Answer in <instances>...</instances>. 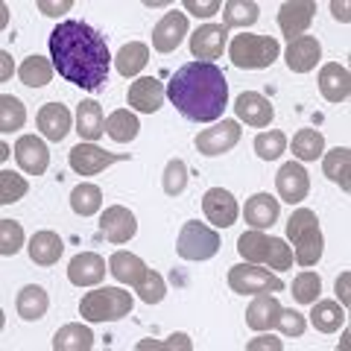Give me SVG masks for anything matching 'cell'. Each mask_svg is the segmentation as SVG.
<instances>
[{
    "instance_id": "836d02e7",
    "label": "cell",
    "mask_w": 351,
    "mask_h": 351,
    "mask_svg": "<svg viewBox=\"0 0 351 351\" xmlns=\"http://www.w3.org/2000/svg\"><path fill=\"white\" fill-rule=\"evenodd\" d=\"M138 117L129 112V108H117V112H112L106 117V132H108V138L117 141V144H129V141H135L138 138Z\"/></svg>"
},
{
    "instance_id": "d6986e66",
    "label": "cell",
    "mask_w": 351,
    "mask_h": 351,
    "mask_svg": "<svg viewBox=\"0 0 351 351\" xmlns=\"http://www.w3.org/2000/svg\"><path fill=\"white\" fill-rule=\"evenodd\" d=\"M184 36H188V18L182 12H167L152 29V47L158 53H173Z\"/></svg>"
},
{
    "instance_id": "f907efd6",
    "label": "cell",
    "mask_w": 351,
    "mask_h": 351,
    "mask_svg": "<svg viewBox=\"0 0 351 351\" xmlns=\"http://www.w3.org/2000/svg\"><path fill=\"white\" fill-rule=\"evenodd\" d=\"M331 12H334L337 21H343V24H348V21H351V15H348V3H339V0H334V3H331Z\"/></svg>"
},
{
    "instance_id": "9c48e42d",
    "label": "cell",
    "mask_w": 351,
    "mask_h": 351,
    "mask_svg": "<svg viewBox=\"0 0 351 351\" xmlns=\"http://www.w3.org/2000/svg\"><path fill=\"white\" fill-rule=\"evenodd\" d=\"M68 161H71L73 173L97 176V173H103L106 167H112V164H117V161H129V156H123V152H106V149L94 147V144H76L71 149Z\"/></svg>"
},
{
    "instance_id": "681fc988",
    "label": "cell",
    "mask_w": 351,
    "mask_h": 351,
    "mask_svg": "<svg viewBox=\"0 0 351 351\" xmlns=\"http://www.w3.org/2000/svg\"><path fill=\"white\" fill-rule=\"evenodd\" d=\"M258 348H281V343H278V339L276 337H258V339H252V343H249V351H258Z\"/></svg>"
},
{
    "instance_id": "5bb4252c",
    "label": "cell",
    "mask_w": 351,
    "mask_h": 351,
    "mask_svg": "<svg viewBox=\"0 0 351 351\" xmlns=\"http://www.w3.org/2000/svg\"><path fill=\"white\" fill-rule=\"evenodd\" d=\"M226 38H228V29L223 24H205V27H199L191 36L193 59H199V62L219 59V56H223V50H226Z\"/></svg>"
},
{
    "instance_id": "6da1fadb",
    "label": "cell",
    "mask_w": 351,
    "mask_h": 351,
    "mask_svg": "<svg viewBox=\"0 0 351 351\" xmlns=\"http://www.w3.org/2000/svg\"><path fill=\"white\" fill-rule=\"evenodd\" d=\"M50 59L62 80L80 85L85 91H100L108 80V53L106 38L85 21H62L50 32Z\"/></svg>"
},
{
    "instance_id": "8d00e7d4",
    "label": "cell",
    "mask_w": 351,
    "mask_h": 351,
    "mask_svg": "<svg viewBox=\"0 0 351 351\" xmlns=\"http://www.w3.org/2000/svg\"><path fill=\"white\" fill-rule=\"evenodd\" d=\"M325 152V138L319 129H302L293 138V156L299 161H316Z\"/></svg>"
},
{
    "instance_id": "db71d44e",
    "label": "cell",
    "mask_w": 351,
    "mask_h": 351,
    "mask_svg": "<svg viewBox=\"0 0 351 351\" xmlns=\"http://www.w3.org/2000/svg\"><path fill=\"white\" fill-rule=\"evenodd\" d=\"M0 59H3V80H9V73H12V59H9V53H0Z\"/></svg>"
},
{
    "instance_id": "f5cc1de1",
    "label": "cell",
    "mask_w": 351,
    "mask_h": 351,
    "mask_svg": "<svg viewBox=\"0 0 351 351\" xmlns=\"http://www.w3.org/2000/svg\"><path fill=\"white\" fill-rule=\"evenodd\" d=\"M41 9H44L47 15H62L64 9H71V3H59V6H53V3H41Z\"/></svg>"
},
{
    "instance_id": "d590c367",
    "label": "cell",
    "mask_w": 351,
    "mask_h": 351,
    "mask_svg": "<svg viewBox=\"0 0 351 351\" xmlns=\"http://www.w3.org/2000/svg\"><path fill=\"white\" fill-rule=\"evenodd\" d=\"M71 208L80 217H91V214H97L103 208V191L97 188V184H88V182H82V184H76V188L71 191Z\"/></svg>"
},
{
    "instance_id": "ee69618b",
    "label": "cell",
    "mask_w": 351,
    "mask_h": 351,
    "mask_svg": "<svg viewBox=\"0 0 351 351\" xmlns=\"http://www.w3.org/2000/svg\"><path fill=\"white\" fill-rule=\"evenodd\" d=\"M27 191H29V184L24 176L9 173V170L0 173V205H12L18 199H24Z\"/></svg>"
},
{
    "instance_id": "5b68a950",
    "label": "cell",
    "mask_w": 351,
    "mask_h": 351,
    "mask_svg": "<svg viewBox=\"0 0 351 351\" xmlns=\"http://www.w3.org/2000/svg\"><path fill=\"white\" fill-rule=\"evenodd\" d=\"M132 311V293L120 287H100L85 293L80 302V316L88 322H117Z\"/></svg>"
},
{
    "instance_id": "1f68e13d",
    "label": "cell",
    "mask_w": 351,
    "mask_h": 351,
    "mask_svg": "<svg viewBox=\"0 0 351 351\" xmlns=\"http://www.w3.org/2000/svg\"><path fill=\"white\" fill-rule=\"evenodd\" d=\"M311 322L316 331L322 334H334L346 325V307H339L337 302L325 299V302H313V311H311Z\"/></svg>"
},
{
    "instance_id": "7bdbcfd3",
    "label": "cell",
    "mask_w": 351,
    "mask_h": 351,
    "mask_svg": "<svg viewBox=\"0 0 351 351\" xmlns=\"http://www.w3.org/2000/svg\"><path fill=\"white\" fill-rule=\"evenodd\" d=\"M24 246V228L15 219H0V255L12 258Z\"/></svg>"
},
{
    "instance_id": "2e32d148",
    "label": "cell",
    "mask_w": 351,
    "mask_h": 351,
    "mask_svg": "<svg viewBox=\"0 0 351 351\" xmlns=\"http://www.w3.org/2000/svg\"><path fill=\"white\" fill-rule=\"evenodd\" d=\"M164 97H167V91H164V85L156 80V76H141V80H135L129 85V106L135 108V112H144V114H152L158 112V108L164 106Z\"/></svg>"
},
{
    "instance_id": "f1b7e54d",
    "label": "cell",
    "mask_w": 351,
    "mask_h": 351,
    "mask_svg": "<svg viewBox=\"0 0 351 351\" xmlns=\"http://www.w3.org/2000/svg\"><path fill=\"white\" fill-rule=\"evenodd\" d=\"M108 272L120 281V284H135L147 276V263L141 261L138 255H132V252H114L112 261H108Z\"/></svg>"
},
{
    "instance_id": "11a10c76",
    "label": "cell",
    "mask_w": 351,
    "mask_h": 351,
    "mask_svg": "<svg viewBox=\"0 0 351 351\" xmlns=\"http://www.w3.org/2000/svg\"><path fill=\"white\" fill-rule=\"evenodd\" d=\"M6 158H9V147L0 144V161H6Z\"/></svg>"
},
{
    "instance_id": "30bf717a",
    "label": "cell",
    "mask_w": 351,
    "mask_h": 351,
    "mask_svg": "<svg viewBox=\"0 0 351 351\" xmlns=\"http://www.w3.org/2000/svg\"><path fill=\"white\" fill-rule=\"evenodd\" d=\"M240 141V123L237 120H223V123H217L211 129H202L199 135H196V149L202 152V156H223V152L234 149Z\"/></svg>"
},
{
    "instance_id": "f546056e",
    "label": "cell",
    "mask_w": 351,
    "mask_h": 351,
    "mask_svg": "<svg viewBox=\"0 0 351 351\" xmlns=\"http://www.w3.org/2000/svg\"><path fill=\"white\" fill-rule=\"evenodd\" d=\"M325 161H322V170L331 182H337L346 193L351 191V149L348 147H337L331 152H322Z\"/></svg>"
},
{
    "instance_id": "bcb514c9",
    "label": "cell",
    "mask_w": 351,
    "mask_h": 351,
    "mask_svg": "<svg viewBox=\"0 0 351 351\" xmlns=\"http://www.w3.org/2000/svg\"><path fill=\"white\" fill-rule=\"evenodd\" d=\"M276 328H281L284 337H302L304 328H307V319H304L299 311H284V307H281V316H278V325Z\"/></svg>"
},
{
    "instance_id": "4fadbf2b",
    "label": "cell",
    "mask_w": 351,
    "mask_h": 351,
    "mask_svg": "<svg viewBox=\"0 0 351 351\" xmlns=\"http://www.w3.org/2000/svg\"><path fill=\"white\" fill-rule=\"evenodd\" d=\"M276 188H278L281 199L290 202V205L307 199V193H311V179H307V170L302 167V164L287 161L278 170V176H276Z\"/></svg>"
},
{
    "instance_id": "cb8c5ba5",
    "label": "cell",
    "mask_w": 351,
    "mask_h": 351,
    "mask_svg": "<svg viewBox=\"0 0 351 351\" xmlns=\"http://www.w3.org/2000/svg\"><path fill=\"white\" fill-rule=\"evenodd\" d=\"M38 129L44 132L47 141H64V135L71 132V112L62 103H47L38 112Z\"/></svg>"
},
{
    "instance_id": "c3c4849f",
    "label": "cell",
    "mask_w": 351,
    "mask_h": 351,
    "mask_svg": "<svg viewBox=\"0 0 351 351\" xmlns=\"http://www.w3.org/2000/svg\"><path fill=\"white\" fill-rule=\"evenodd\" d=\"M184 9L196 18H211L214 12L223 9V3H219V0H184Z\"/></svg>"
},
{
    "instance_id": "8fae6325",
    "label": "cell",
    "mask_w": 351,
    "mask_h": 351,
    "mask_svg": "<svg viewBox=\"0 0 351 351\" xmlns=\"http://www.w3.org/2000/svg\"><path fill=\"white\" fill-rule=\"evenodd\" d=\"M100 232L106 234L108 243H129L132 237L138 232V219L135 214L129 211L123 205H112L103 211V219H100Z\"/></svg>"
},
{
    "instance_id": "f6af8a7d",
    "label": "cell",
    "mask_w": 351,
    "mask_h": 351,
    "mask_svg": "<svg viewBox=\"0 0 351 351\" xmlns=\"http://www.w3.org/2000/svg\"><path fill=\"white\" fill-rule=\"evenodd\" d=\"M135 293L141 295V302H147V304H158V302L164 299V293H167V284H164V278L158 276V272L147 269V276L135 284Z\"/></svg>"
},
{
    "instance_id": "d6a6232c",
    "label": "cell",
    "mask_w": 351,
    "mask_h": 351,
    "mask_svg": "<svg viewBox=\"0 0 351 351\" xmlns=\"http://www.w3.org/2000/svg\"><path fill=\"white\" fill-rule=\"evenodd\" d=\"M94 346V334L91 328H85L80 322H71L56 331V337H53V348L56 351H88Z\"/></svg>"
},
{
    "instance_id": "7dc6e473",
    "label": "cell",
    "mask_w": 351,
    "mask_h": 351,
    "mask_svg": "<svg viewBox=\"0 0 351 351\" xmlns=\"http://www.w3.org/2000/svg\"><path fill=\"white\" fill-rule=\"evenodd\" d=\"M149 348H182V351H191V339L184 334H173L167 343H152V339H141L138 343V351H149Z\"/></svg>"
},
{
    "instance_id": "44dd1931",
    "label": "cell",
    "mask_w": 351,
    "mask_h": 351,
    "mask_svg": "<svg viewBox=\"0 0 351 351\" xmlns=\"http://www.w3.org/2000/svg\"><path fill=\"white\" fill-rule=\"evenodd\" d=\"M319 91L328 103H346L351 94V73L339 62H328L319 71Z\"/></svg>"
},
{
    "instance_id": "4316f807",
    "label": "cell",
    "mask_w": 351,
    "mask_h": 351,
    "mask_svg": "<svg viewBox=\"0 0 351 351\" xmlns=\"http://www.w3.org/2000/svg\"><path fill=\"white\" fill-rule=\"evenodd\" d=\"M18 316L21 319H27V322H36L41 319L44 313H47V307H50V295L44 287H38V284H27L24 290L18 293Z\"/></svg>"
},
{
    "instance_id": "b9f144b4",
    "label": "cell",
    "mask_w": 351,
    "mask_h": 351,
    "mask_svg": "<svg viewBox=\"0 0 351 351\" xmlns=\"http://www.w3.org/2000/svg\"><path fill=\"white\" fill-rule=\"evenodd\" d=\"M164 193L167 196H179L184 193V188H188V164H184L182 158H170L167 167H164Z\"/></svg>"
},
{
    "instance_id": "e0dca14e",
    "label": "cell",
    "mask_w": 351,
    "mask_h": 351,
    "mask_svg": "<svg viewBox=\"0 0 351 351\" xmlns=\"http://www.w3.org/2000/svg\"><path fill=\"white\" fill-rule=\"evenodd\" d=\"M202 211L208 223H214L217 228H228L237 219V199L223 188H211L202 196Z\"/></svg>"
},
{
    "instance_id": "3957f363",
    "label": "cell",
    "mask_w": 351,
    "mask_h": 351,
    "mask_svg": "<svg viewBox=\"0 0 351 351\" xmlns=\"http://www.w3.org/2000/svg\"><path fill=\"white\" fill-rule=\"evenodd\" d=\"M287 237L293 240V255H295V261H299L302 267H313V263L322 258L325 237L319 232L316 211H311V208H299V211L290 214Z\"/></svg>"
},
{
    "instance_id": "ffe728a7",
    "label": "cell",
    "mask_w": 351,
    "mask_h": 351,
    "mask_svg": "<svg viewBox=\"0 0 351 351\" xmlns=\"http://www.w3.org/2000/svg\"><path fill=\"white\" fill-rule=\"evenodd\" d=\"M68 278L76 287H94L106 278V261L97 252H82L68 263Z\"/></svg>"
},
{
    "instance_id": "7c38bea8",
    "label": "cell",
    "mask_w": 351,
    "mask_h": 351,
    "mask_svg": "<svg viewBox=\"0 0 351 351\" xmlns=\"http://www.w3.org/2000/svg\"><path fill=\"white\" fill-rule=\"evenodd\" d=\"M313 15H316V0H290V3H284L281 12H278V27H281L284 36L293 41V38H299L307 32Z\"/></svg>"
},
{
    "instance_id": "83f0119b",
    "label": "cell",
    "mask_w": 351,
    "mask_h": 351,
    "mask_svg": "<svg viewBox=\"0 0 351 351\" xmlns=\"http://www.w3.org/2000/svg\"><path fill=\"white\" fill-rule=\"evenodd\" d=\"M76 132H80V138H85V141L103 138L106 117H103V108H100V103H97V100L80 103V108H76Z\"/></svg>"
},
{
    "instance_id": "ac0fdd59",
    "label": "cell",
    "mask_w": 351,
    "mask_h": 351,
    "mask_svg": "<svg viewBox=\"0 0 351 351\" xmlns=\"http://www.w3.org/2000/svg\"><path fill=\"white\" fill-rule=\"evenodd\" d=\"M15 158H18V164H21V170L24 173L41 176V173H47L50 149H47V144H44L41 138L24 135V138H18V144H15Z\"/></svg>"
},
{
    "instance_id": "e575fe53",
    "label": "cell",
    "mask_w": 351,
    "mask_h": 351,
    "mask_svg": "<svg viewBox=\"0 0 351 351\" xmlns=\"http://www.w3.org/2000/svg\"><path fill=\"white\" fill-rule=\"evenodd\" d=\"M261 18V9L258 3H252V0H228V3L223 6V27H240L246 29L252 27L255 21Z\"/></svg>"
},
{
    "instance_id": "8992f818",
    "label": "cell",
    "mask_w": 351,
    "mask_h": 351,
    "mask_svg": "<svg viewBox=\"0 0 351 351\" xmlns=\"http://www.w3.org/2000/svg\"><path fill=\"white\" fill-rule=\"evenodd\" d=\"M281 53V44L269 36H234L232 44H228V56H232L234 68H243V71H261V68H269L272 62L278 59Z\"/></svg>"
},
{
    "instance_id": "4dcf8cb0",
    "label": "cell",
    "mask_w": 351,
    "mask_h": 351,
    "mask_svg": "<svg viewBox=\"0 0 351 351\" xmlns=\"http://www.w3.org/2000/svg\"><path fill=\"white\" fill-rule=\"evenodd\" d=\"M147 62H149V47L147 44H141V41H129L123 44V47L117 50V56H114V68L120 76H135L147 68Z\"/></svg>"
},
{
    "instance_id": "d4e9b609",
    "label": "cell",
    "mask_w": 351,
    "mask_h": 351,
    "mask_svg": "<svg viewBox=\"0 0 351 351\" xmlns=\"http://www.w3.org/2000/svg\"><path fill=\"white\" fill-rule=\"evenodd\" d=\"M243 217H246V223L252 228H258V232H263V228H272V223L278 219V199H276V196H269V193H255L246 202Z\"/></svg>"
},
{
    "instance_id": "60d3db41",
    "label": "cell",
    "mask_w": 351,
    "mask_h": 351,
    "mask_svg": "<svg viewBox=\"0 0 351 351\" xmlns=\"http://www.w3.org/2000/svg\"><path fill=\"white\" fill-rule=\"evenodd\" d=\"M284 149H287V135L278 132V129L261 132V135L255 138V152H258V158H263V161H276Z\"/></svg>"
},
{
    "instance_id": "ab89813d",
    "label": "cell",
    "mask_w": 351,
    "mask_h": 351,
    "mask_svg": "<svg viewBox=\"0 0 351 351\" xmlns=\"http://www.w3.org/2000/svg\"><path fill=\"white\" fill-rule=\"evenodd\" d=\"M322 293V278L316 276V272H299V276L293 278V299L302 302V304H313L316 299H319Z\"/></svg>"
},
{
    "instance_id": "7402d4cb",
    "label": "cell",
    "mask_w": 351,
    "mask_h": 351,
    "mask_svg": "<svg viewBox=\"0 0 351 351\" xmlns=\"http://www.w3.org/2000/svg\"><path fill=\"white\" fill-rule=\"evenodd\" d=\"M322 56V44L316 36H299L290 41L287 47V68L293 73H307L316 68V62Z\"/></svg>"
},
{
    "instance_id": "9a60e30c",
    "label": "cell",
    "mask_w": 351,
    "mask_h": 351,
    "mask_svg": "<svg viewBox=\"0 0 351 351\" xmlns=\"http://www.w3.org/2000/svg\"><path fill=\"white\" fill-rule=\"evenodd\" d=\"M234 112H237V117L243 120L246 126H255V129L269 126L272 117H276V108H272V103L263 94H258V91H243V94H240L234 100Z\"/></svg>"
},
{
    "instance_id": "7a4b0ae2",
    "label": "cell",
    "mask_w": 351,
    "mask_h": 351,
    "mask_svg": "<svg viewBox=\"0 0 351 351\" xmlns=\"http://www.w3.org/2000/svg\"><path fill=\"white\" fill-rule=\"evenodd\" d=\"M167 97L182 117L193 123H211L223 117L228 106L226 73L214 62H188L173 73Z\"/></svg>"
},
{
    "instance_id": "816d5d0a",
    "label": "cell",
    "mask_w": 351,
    "mask_h": 351,
    "mask_svg": "<svg viewBox=\"0 0 351 351\" xmlns=\"http://www.w3.org/2000/svg\"><path fill=\"white\" fill-rule=\"evenodd\" d=\"M337 293H339V302H343V307H348V302H351V299H348V272L337 281Z\"/></svg>"
},
{
    "instance_id": "484cf974",
    "label": "cell",
    "mask_w": 351,
    "mask_h": 351,
    "mask_svg": "<svg viewBox=\"0 0 351 351\" xmlns=\"http://www.w3.org/2000/svg\"><path fill=\"white\" fill-rule=\"evenodd\" d=\"M29 261L32 263H38V267H53L59 258H62V252H64V243H62V237L56 232H36L29 237Z\"/></svg>"
},
{
    "instance_id": "52a82bcc",
    "label": "cell",
    "mask_w": 351,
    "mask_h": 351,
    "mask_svg": "<svg viewBox=\"0 0 351 351\" xmlns=\"http://www.w3.org/2000/svg\"><path fill=\"white\" fill-rule=\"evenodd\" d=\"M176 252H179V258H184V261H208L219 252V234L214 228L191 219V223L182 226L179 240H176Z\"/></svg>"
},
{
    "instance_id": "277c9868",
    "label": "cell",
    "mask_w": 351,
    "mask_h": 351,
    "mask_svg": "<svg viewBox=\"0 0 351 351\" xmlns=\"http://www.w3.org/2000/svg\"><path fill=\"white\" fill-rule=\"evenodd\" d=\"M237 252L249 263H269V269H290L293 267V249L281 237H267L263 232H246L237 240Z\"/></svg>"
},
{
    "instance_id": "74e56055",
    "label": "cell",
    "mask_w": 351,
    "mask_h": 351,
    "mask_svg": "<svg viewBox=\"0 0 351 351\" xmlns=\"http://www.w3.org/2000/svg\"><path fill=\"white\" fill-rule=\"evenodd\" d=\"M18 76L27 88H44L53 80V64L41 56H29V59H24V64H21Z\"/></svg>"
},
{
    "instance_id": "603a6c76",
    "label": "cell",
    "mask_w": 351,
    "mask_h": 351,
    "mask_svg": "<svg viewBox=\"0 0 351 351\" xmlns=\"http://www.w3.org/2000/svg\"><path fill=\"white\" fill-rule=\"evenodd\" d=\"M278 316H281V304L272 293H258L255 302L249 304L246 311V325L252 331H269V328L278 325Z\"/></svg>"
},
{
    "instance_id": "ba28073f",
    "label": "cell",
    "mask_w": 351,
    "mask_h": 351,
    "mask_svg": "<svg viewBox=\"0 0 351 351\" xmlns=\"http://www.w3.org/2000/svg\"><path fill=\"white\" fill-rule=\"evenodd\" d=\"M228 287L243 295H258V293H281L284 281L269 269H261L258 263H237L228 269Z\"/></svg>"
},
{
    "instance_id": "f35d334b",
    "label": "cell",
    "mask_w": 351,
    "mask_h": 351,
    "mask_svg": "<svg viewBox=\"0 0 351 351\" xmlns=\"http://www.w3.org/2000/svg\"><path fill=\"white\" fill-rule=\"evenodd\" d=\"M27 123V108L12 94L0 97V132H15Z\"/></svg>"
}]
</instances>
